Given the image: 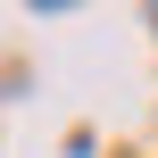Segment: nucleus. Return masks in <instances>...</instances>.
<instances>
[]
</instances>
